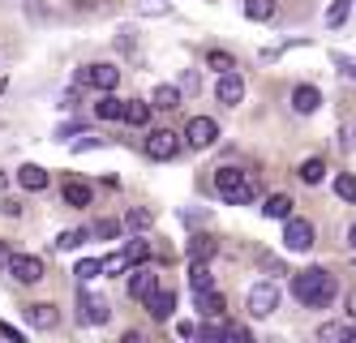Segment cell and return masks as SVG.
<instances>
[{"mask_svg": "<svg viewBox=\"0 0 356 343\" xmlns=\"http://www.w3.org/2000/svg\"><path fill=\"white\" fill-rule=\"evenodd\" d=\"M215 99H219V103H227V108H236V103L245 99V77H241V73H232V69L219 73V82H215Z\"/></svg>", "mask_w": 356, "mask_h": 343, "instance_id": "obj_10", "label": "cell"}, {"mask_svg": "<svg viewBox=\"0 0 356 343\" xmlns=\"http://www.w3.org/2000/svg\"><path fill=\"white\" fill-rule=\"evenodd\" d=\"M348 245H352V249H356V223H352V228H348Z\"/></svg>", "mask_w": 356, "mask_h": 343, "instance_id": "obj_41", "label": "cell"}, {"mask_svg": "<svg viewBox=\"0 0 356 343\" xmlns=\"http://www.w3.org/2000/svg\"><path fill=\"white\" fill-rule=\"evenodd\" d=\"M215 193H219L227 206H245L258 189H253V176H245L241 168H219V172H215Z\"/></svg>", "mask_w": 356, "mask_h": 343, "instance_id": "obj_2", "label": "cell"}, {"mask_svg": "<svg viewBox=\"0 0 356 343\" xmlns=\"http://www.w3.org/2000/svg\"><path fill=\"white\" fill-rule=\"evenodd\" d=\"M292 206H296V202H292L288 193H270V198L262 202V215H266V219H279V223H284V219L292 215Z\"/></svg>", "mask_w": 356, "mask_h": 343, "instance_id": "obj_17", "label": "cell"}, {"mask_svg": "<svg viewBox=\"0 0 356 343\" xmlns=\"http://www.w3.org/2000/svg\"><path fill=\"white\" fill-rule=\"evenodd\" d=\"M142 305L150 309V318H155V322H168L172 309H176V292H168V287H155V292H150Z\"/></svg>", "mask_w": 356, "mask_h": 343, "instance_id": "obj_14", "label": "cell"}, {"mask_svg": "<svg viewBox=\"0 0 356 343\" xmlns=\"http://www.w3.org/2000/svg\"><path fill=\"white\" fill-rule=\"evenodd\" d=\"M134 266V262H129V253H112V257H104V275H120V271H129Z\"/></svg>", "mask_w": 356, "mask_h": 343, "instance_id": "obj_31", "label": "cell"}, {"mask_svg": "<svg viewBox=\"0 0 356 343\" xmlns=\"http://www.w3.org/2000/svg\"><path fill=\"white\" fill-rule=\"evenodd\" d=\"M189 283H193V292H197V296L215 292V275L207 271V262H193V275H189Z\"/></svg>", "mask_w": 356, "mask_h": 343, "instance_id": "obj_24", "label": "cell"}, {"mask_svg": "<svg viewBox=\"0 0 356 343\" xmlns=\"http://www.w3.org/2000/svg\"><path fill=\"white\" fill-rule=\"evenodd\" d=\"M197 305H202V313H207V318H223V296H219V292L197 296Z\"/></svg>", "mask_w": 356, "mask_h": 343, "instance_id": "obj_30", "label": "cell"}, {"mask_svg": "<svg viewBox=\"0 0 356 343\" xmlns=\"http://www.w3.org/2000/svg\"><path fill=\"white\" fill-rule=\"evenodd\" d=\"M5 184H9V172H0V193H5Z\"/></svg>", "mask_w": 356, "mask_h": 343, "instance_id": "obj_43", "label": "cell"}, {"mask_svg": "<svg viewBox=\"0 0 356 343\" xmlns=\"http://www.w3.org/2000/svg\"><path fill=\"white\" fill-rule=\"evenodd\" d=\"M296 176H300L305 184H322V180H326V159H322V154H314V159H305V163L296 168Z\"/></svg>", "mask_w": 356, "mask_h": 343, "instance_id": "obj_22", "label": "cell"}, {"mask_svg": "<svg viewBox=\"0 0 356 343\" xmlns=\"http://www.w3.org/2000/svg\"><path fill=\"white\" fill-rule=\"evenodd\" d=\"M17 184L31 189V193H39V189H47V172L39 163H26V168H17Z\"/></svg>", "mask_w": 356, "mask_h": 343, "instance_id": "obj_19", "label": "cell"}, {"mask_svg": "<svg viewBox=\"0 0 356 343\" xmlns=\"http://www.w3.org/2000/svg\"><path fill=\"white\" fill-rule=\"evenodd\" d=\"M60 193H65V202H69V206H78V210H82V206H90V202H95V184H90V180H82V176H69Z\"/></svg>", "mask_w": 356, "mask_h": 343, "instance_id": "obj_13", "label": "cell"}, {"mask_svg": "<svg viewBox=\"0 0 356 343\" xmlns=\"http://www.w3.org/2000/svg\"><path fill=\"white\" fill-rule=\"evenodd\" d=\"M207 65H211V69H219V73H227V69H236V61L227 56V51H207Z\"/></svg>", "mask_w": 356, "mask_h": 343, "instance_id": "obj_33", "label": "cell"}, {"mask_svg": "<svg viewBox=\"0 0 356 343\" xmlns=\"http://www.w3.org/2000/svg\"><path fill=\"white\" fill-rule=\"evenodd\" d=\"M73 275H78L82 283H90V279H99V275H104V262H95V257H82V262H78V271H73Z\"/></svg>", "mask_w": 356, "mask_h": 343, "instance_id": "obj_29", "label": "cell"}, {"mask_svg": "<svg viewBox=\"0 0 356 343\" xmlns=\"http://www.w3.org/2000/svg\"><path fill=\"white\" fill-rule=\"evenodd\" d=\"M193 335L207 339V343H219V339H223V326H219V322H202V326H193Z\"/></svg>", "mask_w": 356, "mask_h": 343, "instance_id": "obj_32", "label": "cell"}, {"mask_svg": "<svg viewBox=\"0 0 356 343\" xmlns=\"http://www.w3.org/2000/svg\"><path fill=\"white\" fill-rule=\"evenodd\" d=\"M181 146H185V138L181 134H172V129H155V134L146 138V154L150 159H176V154H181Z\"/></svg>", "mask_w": 356, "mask_h": 343, "instance_id": "obj_6", "label": "cell"}, {"mask_svg": "<svg viewBox=\"0 0 356 343\" xmlns=\"http://www.w3.org/2000/svg\"><path fill=\"white\" fill-rule=\"evenodd\" d=\"M22 313H26V322H31L35 330H56V326H60V313H56V305H47V301H39V305H26Z\"/></svg>", "mask_w": 356, "mask_h": 343, "instance_id": "obj_12", "label": "cell"}, {"mask_svg": "<svg viewBox=\"0 0 356 343\" xmlns=\"http://www.w3.org/2000/svg\"><path fill=\"white\" fill-rule=\"evenodd\" d=\"M0 210H5V215H22V202H13V198H5V202H0Z\"/></svg>", "mask_w": 356, "mask_h": 343, "instance_id": "obj_38", "label": "cell"}, {"mask_svg": "<svg viewBox=\"0 0 356 343\" xmlns=\"http://www.w3.org/2000/svg\"><path fill=\"white\" fill-rule=\"evenodd\" d=\"M245 17H249V22H266V17H275V0H245Z\"/></svg>", "mask_w": 356, "mask_h": 343, "instance_id": "obj_26", "label": "cell"}, {"mask_svg": "<svg viewBox=\"0 0 356 343\" xmlns=\"http://www.w3.org/2000/svg\"><path fill=\"white\" fill-rule=\"evenodd\" d=\"M0 335L13 339V343H22V330H17V326H9V322H0Z\"/></svg>", "mask_w": 356, "mask_h": 343, "instance_id": "obj_37", "label": "cell"}, {"mask_svg": "<svg viewBox=\"0 0 356 343\" xmlns=\"http://www.w3.org/2000/svg\"><path fill=\"white\" fill-rule=\"evenodd\" d=\"M335 193H339V202H356V176L352 172H339L335 176Z\"/></svg>", "mask_w": 356, "mask_h": 343, "instance_id": "obj_28", "label": "cell"}, {"mask_svg": "<svg viewBox=\"0 0 356 343\" xmlns=\"http://www.w3.org/2000/svg\"><path fill=\"white\" fill-rule=\"evenodd\" d=\"M318 108H322V90H318V86H296V90H292V112L314 116Z\"/></svg>", "mask_w": 356, "mask_h": 343, "instance_id": "obj_15", "label": "cell"}, {"mask_svg": "<svg viewBox=\"0 0 356 343\" xmlns=\"http://www.w3.org/2000/svg\"><path fill=\"white\" fill-rule=\"evenodd\" d=\"M155 287H159L155 266H134V271H129V296H134V301H146Z\"/></svg>", "mask_w": 356, "mask_h": 343, "instance_id": "obj_11", "label": "cell"}, {"mask_svg": "<svg viewBox=\"0 0 356 343\" xmlns=\"http://www.w3.org/2000/svg\"><path fill=\"white\" fill-rule=\"evenodd\" d=\"M275 309H279V283H270V279L253 283L249 287V313L253 318H270Z\"/></svg>", "mask_w": 356, "mask_h": 343, "instance_id": "obj_4", "label": "cell"}, {"mask_svg": "<svg viewBox=\"0 0 356 343\" xmlns=\"http://www.w3.org/2000/svg\"><path fill=\"white\" fill-rule=\"evenodd\" d=\"M5 262H9V245H5V241H0V266H5Z\"/></svg>", "mask_w": 356, "mask_h": 343, "instance_id": "obj_40", "label": "cell"}, {"mask_svg": "<svg viewBox=\"0 0 356 343\" xmlns=\"http://www.w3.org/2000/svg\"><path fill=\"white\" fill-rule=\"evenodd\" d=\"M314 241H318V232H314L309 219H296V215L284 219V249H288V253H309Z\"/></svg>", "mask_w": 356, "mask_h": 343, "instance_id": "obj_3", "label": "cell"}, {"mask_svg": "<svg viewBox=\"0 0 356 343\" xmlns=\"http://www.w3.org/2000/svg\"><path fill=\"white\" fill-rule=\"evenodd\" d=\"M120 69L116 65H82L78 69V86H95V90H116Z\"/></svg>", "mask_w": 356, "mask_h": 343, "instance_id": "obj_7", "label": "cell"}, {"mask_svg": "<svg viewBox=\"0 0 356 343\" xmlns=\"http://www.w3.org/2000/svg\"><path fill=\"white\" fill-rule=\"evenodd\" d=\"M82 245H86V232H82V228H69V232H60V236H56V249H60V253L82 249Z\"/></svg>", "mask_w": 356, "mask_h": 343, "instance_id": "obj_27", "label": "cell"}, {"mask_svg": "<svg viewBox=\"0 0 356 343\" xmlns=\"http://www.w3.org/2000/svg\"><path fill=\"white\" fill-rule=\"evenodd\" d=\"M348 17H352V0H335V5L326 9V26H330V31H339Z\"/></svg>", "mask_w": 356, "mask_h": 343, "instance_id": "obj_25", "label": "cell"}, {"mask_svg": "<svg viewBox=\"0 0 356 343\" xmlns=\"http://www.w3.org/2000/svg\"><path fill=\"white\" fill-rule=\"evenodd\" d=\"M124 253H129V262H146L150 257V245L146 241H129V245H124Z\"/></svg>", "mask_w": 356, "mask_h": 343, "instance_id": "obj_35", "label": "cell"}, {"mask_svg": "<svg viewBox=\"0 0 356 343\" xmlns=\"http://www.w3.org/2000/svg\"><path fill=\"white\" fill-rule=\"evenodd\" d=\"M90 236H104V241H112V236H120V223H116V219H99V223L90 228Z\"/></svg>", "mask_w": 356, "mask_h": 343, "instance_id": "obj_34", "label": "cell"}, {"mask_svg": "<svg viewBox=\"0 0 356 343\" xmlns=\"http://www.w3.org/2000/svg\"><path fill=\"white\" fill-rule=\"evenodd\" d=\"M124 223H129L134 232H138V228H150V210H138V206H134L129 215H124Z\"/></svg>", "mask_w": 356, "mask_h": 343, "instance_id": "obj_36", "label": "cell"}, {"mask_svg": "<svg viewBox=\"0 0 356 343\" xmlns=\"http://www.w3.org/2000/svg\"><path fill=\"white\" fill-rule=\"evenodd\" d=\"M78 305H82V322H86V326H104V322L112 318V305H108L104 296H90L86 287L78 292Z\"/></svg>", "mask_w": 356, "mask_h": 343, "instance_id": "obj_9", "label": "cell"}, {"mask_svg": "<svg viewBox=\"0 0 356 343\" xmlns=\"http://www.w3.org/2000/svg\"><path fill=\"white\" fill-rule=\"evenodd\" d=\"M185 146H193V150H207V146H215L219 142V125L211 120V116H193L189 125H185Z\"/></svg>", "mask_w": 356, "mask_h": 343, "instance_id": "obj_5", "label": "cell"}, {"mask_svg": "<svg viewBox=\"0 0 356 343\" xmlns=\"http://www.w3.org/2000/svg\"><path fill=\"white\" fill-rule=\"evenodd\" d=\"M215 249H219V245H215V236H207V232L189 241V257H193V262H211V257H215Z\"/></svg>", "mask_w": 356, "mask_h": 343, "instance_id": "obj_23", "label": "cell"}, {"mask_svg": "<svg viewBox=\"0 0 356 343\" xmlns=\"http://www.w3.org/2000/svg\"><path fill=\"white\" fill-rule=\"evenodd\" d=\"M150 108L176 112V108H181V90H176V86H155V95H150Z\"/></svg>", "mask_w": 356, "mask_h": 343, "instance_id": "obj_21", "label": "cell"}, {"mask_svg": "<svg viewBox=\"0 0 356 343\" xmlns=\"http://www.w3.org/2000/svg\"><path fill=\"white\" fill-rule=\"evenodd\" d=\"M120 108H124V99H116L112 90H99V103H95L99 120H120Z\"/></svg>", "mask_w": 356, "mask_h": 343, "instance_id": "obj_20", "label": "cell"}, {"mask_svg": "<svg viewBox=\"0 0 356 343\" xmlns=\"http://www.w3.org/2000/svg\"><path fill=\"white\" fill-rule=\"evenodd\" d=\"M322 343H356V322H326L318 330Z\"/></svg>", "mask_w": 356, "mask_h": 343, "instance_id": "obj_16", "label": "cell"}, {"mask_svg": "<svg viewBox=\"0 0 356 343\" xmlns=\"http://www.w3.org/2000/svg\"><path fill=\"white\" fill-rule=\"evenodd\" d=\"M292 296H296L305 309H326V305H335L339 283H335V275H330V271L314 266V271L292 275Z\"/></svg>", "mask_w": 356, "mask_h": 343, "instance_id": "obj_1", "label": "cell"}, {"mask_svg": "<svg viewBox=\"0 0 356 343\" xmlns=\"http://www.w3.org/2000/svg\"><path fill=\"white\" fill-rule=\"evenodd\" d=\"M5 271H9L17 283H39V279H43V262H39L35 253H9Z\"/></svg>", "mask_w": 356, "mask_h": 343, "instance_id": "obj_8", "label": "cell"}, {"mask_svg": "<svg viewBox=\"0 0 356 343\" xmlns=\"http://www.w3.org/2000/svg\"><path fill=\"white\" fill-rule=\"evenodd\" d=\"M339 65H343V73H352V77H356V61H343V56H339Z\"/></svg>", "mask_w": 356, "mask_h": 343, "instance_id": "obj_39", "label": "cell"}, {"mask_svg": "<svg viewBox=\"0 0 356 343\" xmlns=\"http://www.w3.org/2000/svg\"><path fill=\"white\" fill-rule=\"evenodd\" d=\"M150 112H155V108H150V103H142V99H124V108H120V120L124 125H146L150 120Z\"/></svg>", "mask_w": 356, "mask_h": 343, "instance_id": "obj_18", "label": "cell"}, {"mask_svg": "<svg viewBox=\"0 0 356 343\" xmlns=\"http://www.w3.org/2000/svg\"><path fill=\"white\" fill-rule=\"evenodd\" d=\"M348 305H352V309H348V313H352V318H356V292H352V296H348Z\"/></svg>", "mask_w": 356, "mask_h": 343, "instance_id": "obj_42", "label": "cell"}]
</instances>
